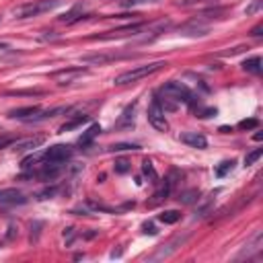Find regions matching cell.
I'll list each match as a JSON object with an SVG mask.
<instances>
[{
	"mask_svg": "<svg viewBox=\"0 0 263 263\" xmlns=\"http://www.w3.org/2000/svg\"><path fill=\"white\" fill-rule=\"evenodd\" d=\"M64 0H33V2L21 4L12 10L14 18H31V16H40L44 12H50L54 8H58Z\"/></svg>",
	"mask_w": 263,
	"mask_h": 263,
	"instance_id": "6da1fadb",
	"label": "cell"
},
{
	"mask_svg": "<svg viewBox=\"0 0 263 263\" xmlns=\"http://www.w3.org/2000/svg\"><path fill=\"white\" fill-rule=\"evenodd\" d=\"M164 66H166L164 62H152V64L136 66V68H132V70H128V72L118 74L114 82H116L118 86H124V84H130V82H136V80H140V78H146V76H150V74L158 72V70L164 68Z\"/></svg>",
	"mask_w": 263,
	"mask_h": 263,
	"instance_id": "7a4b0ae2",
	"label": "cell"
},
{
	"mask_svg": "<svg viewBox=\"0 0 263 263\" xmlns=\"http://www.w3.org/2000/svg\"><path fill=\"white\" fill-rule=\"evenodd\" d=\"M72 154H74V150H72L70 144H54V146H50L46 152L42 154V158L46 162H58V164H62L68 158H72Z\"/></svg>",
	"mask_w": 263,
	"mask_h": 263,
	"instance_id": "3957f363",
	"label": "cell"
},
{
	"mask_svg": "<svg viewBox=\"0 0 263 263\" xmlns=\"http://www.w3.org/2000/svg\"><path fill=\"white\" fill-rule=\"evenodd\" d=\"M160 92H162V95H166V97L175 99V101H183V103H187V105H194L192 90L187 88L185 84H181V82H168V84H164V86L160 88Z\"/></svg>",
	"mask_w": 263,
	"mask_h": 263,
	"instance_id": "277c9868",
	"label": "cell"
},
{
	"mask_svg": "<svg viewBox=\"0 0 263 263\" xmlns=\"http://www.w3.org/2000/svg\"><path fill=\"white\" fill-rule=\"evenodd\" d=\"M146 118H148L150 124H152L154 130H158V132H166V130H168V124H166V120H164V109H162V105H160L158 99L150 101L148 111H146Z\"/></svg>",
	"mask_w": 263,
	"mask_h": 263,
	"instance_id": "5b68a950",
	"label": "cell"
},
{
	"mask_svg": "<svg viewBox=\"0 0 263 263\" xmlns=\"http://www.w3.org/2000/svg\"><path fill=\"white\" fill-rule=\"evenodd\" d=\"M84 74H86V68H66V70L54 72L52 76H54V80H58V84H72L76 78L84 76Z\"/></svg>",
	"mask_w": 263,
	"mask_h": 263,
	"instance_id": "8992f818",
	"label": "cell"
},
{
	"mask_svg": "<svg viewBox=\"0 0 263 263\" xmlns=\"http://www.w3.org/2000/svg\"><path fill=\"white\" fill-rule=\"evenodd\" d=\"M179 140L187 146H192V148H198V150H204L206 146H208V140H206V136L198 134V132H185V134L179 136Z\"/></svg>",
	"mask_w": 263,
	"mask_h": 263,
	"instance_id": "52a82bcc",
	"label": "cell"
},
{
	"mask_svg": "<svg viewBox=\"0 0 263 263\" xmlns=\"http://www.w3.org/2000/svg\"><path fill=\"white\" fill-rule=\"evenodd\" d=\"M40 114V107L37 105H31V107H18V109H12L8 111V118H16V120H31L33 116Z\"/></svg>",
	"mask_w": 263,
	"mask_h": 263,
	"instance_id": "ba28073f",
	"label": "cell"
},
{
	"mask_svg": "<svg viewBox=\"0 0 263 263\" xmlns=\"http://www.w3.org/2000/svg\"><path fill=\"white\" fill-rule=\"evenodd\" d=\"M44 138H27V140H21V142H12V148L16 152H27V150H35L37 146H42Z\"/></svg>",
	"mask_w": 263,
	"mask_h": 263,
	"instance_id": "9c48e42d",
	"label": "cell"
},
{
	"mask_svg": "<svg viewBox=\"0 0 263 263\" xmlns=\"http://www.w3.org/2000/svg\"><path fill=\"white\" fill-rule=\"evenodd\" d=\"M82 14H84V6H82V4H76V6H74L72 10L64 12V14L60 16V21H62V23H66V25H72V23L80 21V18H82Z\"/></svg>",
	"mask_w": 263,
	"mask_h": 263,
	"instance_id": "30bf717a",
	"label": "cell"
},
{
	"mask_svg": "<svg viewBox=\"0 0 263 263\" xmlns=\"http://www.w3.org/2000/svg\"><path fill=\"white\" fill-rule=\"evenodd\" d=\"M99 134H101V126H99V124H92V126L84 132V134L78 138V146H82V148H84V146H88V144H90L92 140H95Z\"/></svg>",
	"mask_w": 263,
	"mask_h": 263,
	"instance_id": "8fae6325",
	"label": "cell"
},
{
	"mask_svg": "<svg viewBox=\"0 0 263 263\" xmlns=\"http://www.w3.org/2000/svg\"><path fill=\"white\" fill-rule=\"evenodd\" d=\"M134 109H136V103H132L122 114V118L118 120L116 128H132V126H134Z\"/></svg>",
	"mask_w": 263,
	"mask_h": 263,
	"instance_id": "7c38bea8",
	"label": "cell"
},
{
	"mask_svg": "<svg viewBox=\"0 0 263 263\" xmlns=\"http://www.w3.org/2000/svg\"><path fill=\"white\" fill-rule=\"evenodd\" d=\"M242 70L251 72V74H261V58L259 56H253V58L242 62Z\"/></svg>",
	"mask_w": 263,
	"mask_h": 263,
	"instance_id": "4fadbf2b",
	"label": "cell"
},
{
	"mask_svg": "<svg viewBox=\"0 0 263 263\" xmlns=\"http://www.w3.org/2000/svg\"><path fill=\"white\" fill-rule=\"evenodd\" d=\"M179 218H181V212H179V210H164V212L158 216V220H160L162 224H175V222H179Z\"/></svg>",
	"mask_w": 263,
	"mask_h": 263,
	"instance_id": "5bb4252c",
	"label": "cell"
},
{
	"mask_svg": "<svg viewBox=\"0 0 263 263\" xmlns=\"http://www.w3.org/2000/svg\"><path fill=\"white\" fill-rule=\"evenodd\" d=\"M86 122H88V116H76V118H72L70 122H66V124L60 128V132H70V130L78 128V126H82V124H86Z\"/></svg>",
	"mask_w": 263,
	"mask_h": 263,
	"instance_id": "9a60e30c",
	"label": "cell"
},
{
	"mask_svg": "<svg viewBox=\"0 0 263 263\" xmlns=\"http://www.w3.org/2000/svg\"><path fill=\"white\" fill-rule=\"evenodd\" d=\"M234 168V160H222L218 166H216V177H226L230 171Z\"/></svg>",
	"mask_w": 263,
	"mask_h": 263,
	"instance_id": "2e32d148",
	"label": "cell"
},
{
	"mask_svg": "<svg viewBox=\"0 0 263 263\" xmlns=\"http://www.w3.org/2000/svg\"><path fill=\"white\" fill-rule=\"evenodd\" d=\"M142 173L148 177V181H150V183H156L158 175H156L154 166H152V162H150V160H144V162H142Z\"/></svg>",
	"mask_w": 263,
	"mask_h": 263,
	"instance_id": "e0dca14e",
	"label": "cell"
},
{
	"mask_svg": "<svg viewBox=\"0 0 263 263\" xmlns=\"http://www.w3.org/2000/svg\"><path fill=\"white\" fill-rule=\"evenodd\" d=\"M171 185H173V183L166 179V181H164V185H162L160 190L154 194V200H152V204H158L160 200H166V198H168V194H171Z\"/></svg>",
	"mask_w": 263,
	"mask_h": 263,
	"instance_id": "ac0fdd59",
	"label": "cell"
},
{
	"mask_svg": "<svg viewBox=\"0 0 263 263\" xmlns=\"http://www.w3.org/2000/svg\"><path fill=\"white\" fill-rule=\"evenodd\" d=\"M152 2H158V0H122V6H124V8H132V6L152 4Z\"/></svg>",
	"mask_w": 263,
	"mask_h": 263,
	"instance_id": "d6986e66",
	"label": "cell"
},
{
	"mask_svg": "<svg viewBox=\"0 0 263 263\" xmlns=\"http://www.w3.org/2000/svg\"><path fill=\"white\" fill-rule=\"evenodd\" d=\"M261 154H263L261 148H257V150H253V152H249V154L245 156V164H247V166H249V164H255V162L261 158Z\"/></svg>",
	"mask_w": 263,
	"mask_h": 263,
	"instance_id": "ffe728a7",
	"label": "cell"
},
{
	"mask_svg": "<svg viewBox=\"0 0 263 263\" xmlns=\"http://www.w3.org/2000/svg\"><path fill=\"white\" fill-rule=\"evenodd\" d=\"M109 150H114V152H122V150H140L138 144H116V146H111Z\"/></svg>",
	"mask_w": 263,
	"mask_h": 263,
	"instance_id": "44dd1931",
	"label": "cell"
},
{
	"mask_svg": "<svg viewBox=\"0 0 263 263\" xmlns=\"http://www.w3.org/2000/svg\"><path fill=\"white\" fill-rule=\"evenodd\" d=\"M261 6H263V0H253V4H251V6H247V8H245V12H247V14H255V12H259V10H261Z\"/></svg>",
	"mask_w": 263,
	"mask_h": 263,
	"instance_id": "7402d4cb",
	"label": "cell"
},
{
	"mask_svg": "<svg viewBox=\"0 0 263 263\" xmlns=\"http://www.w3.org/2000/svg\"><path fill=\"white\" fill-rule=\"evenodd\" d=\"M257 126H259L257 120H242V122L238 124L240 130H253V128H257Z\"/></svg>",
	"mask_w": 263,
	"mask_h": 263,
	"instance_id": "603a6c76",
	"label": "cell"
},
{
	"mask_svg": "<svg viewBox=\"0 0 263 263\" xmlns=\"http://www.w3.org/2000/svg\"><path fill=\"white\" fill-rule=\"evenodd\" d=\"M116 171H118V173H128V171H130V162H128L126 158L118 160V162H116Z\"/></svg>",
	"mask_w": 263,
	"mask_h": 263,
	"instance_id": "cb8c5ba5",
	"label": "cell"
},
{
	"mask_svg": "<svg viewBox=\"0 0 263 263\" xmlns=\"http://www.w3.org/2000/svg\"><path fill=\"white\" fill-rule=\"evenodd\" d=\"M12 138L10 136H0V148H6V146H12Z\"/></svg>",
	"mask_w": 263,
	"mask_h": 263,
	"instance_id": "d4e9b609",
	"label": "cell"
},
{
	"mask_svg": "<svg viewBox=\"0 0 263 263\" xmlns=\"http://www.w3.org/2000/svg\"><path fill=\"white\" fill-rule=\"evenodd\" d=\"M142 228H144V232H146V234H156V228L152 226V224H144Z\"/></svg>",
	"mask_w": 263,
	"mask_h": 263,
	"instance_id": "484cf974",
	"label": "cell"
},
{
	"mask_svg": "<svg viewBox=\"0 0 263 263\" xmlns=\"http://www.w3.org/2000/svg\"><path fill=\"white\" fill-rule=\"evenodd\" d=\"M261 31H263V25H257V27L251 31V35H253V37H261V35H263Z\"/></svg>",
	"mask_w": 263,
	"mask_h": 263,
	"instance_id": "4316f807",
	"label": "cell"
},
{
	"mask_svg": "<svg viewBox=\"0 0 263 263\" xmlns=\"http://www.w3.org/2000/svg\"><path fill=\"white\" fill-rule=\"evenodd\" d=\"M253 138H255V140H257V142H259V140H263V134H261V132H257V134H255V136H253Z\"/></svg>",
	"mask_w": 263,
	"mask_h": 263,
	"instance_id": "83f0119b",
	"label": "cell"
}]
</instances>
